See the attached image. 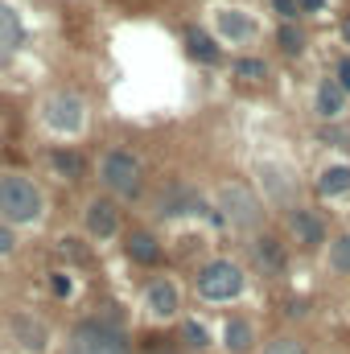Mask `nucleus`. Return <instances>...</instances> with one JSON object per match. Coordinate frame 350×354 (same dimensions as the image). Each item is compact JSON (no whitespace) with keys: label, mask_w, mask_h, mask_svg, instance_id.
<instances>
[{"label":"nucleus","mask_w":350,"mask_h":354,"mask_svg":"<svg viewBox=\"0 0 350 354\" xmlns=\"http://www.w3.org/2000/svg\"><path fill=\"white\" fill-rule=\"evenodd\" d=\"M322 260H326V272H330V276H350V231L330 235Z\"/></svg>","instance_id":"22"},{"label":"nucleus","mask_w":350,"mask_h":354,"mask_svg":"<svg viewBox=\"0 0 350 354\" xmlns=\"http://www.w3.org/2000/svg\"><path fill=\"white\" fill-rule=\"evenodd\" d=\"M309 111H313V120L326 124V128L350 120V95L338 87L334 75H322V79L313 83V91H309Z\"/></svg>","instance_id":"12"},{"label":"nucleus","mask_w":350,"mask_h":354,"mask_svg":"<svg viewBox=\"0 0 350 354\" xmlns=\"http://www.w3.org/2000/svg\"><path fill=\"white\" fill-rule=\"evenodd\" d=\"M50 202L46 189L37 185V177L21 174V169H0V218L17 231L25 227H42Z\"/></svg>","instance_id":"5"},{"label":"nucleus","mask_w":350,"mask_h":354,"mask_svg":"<svg viewBox=\"0 0 350 354\" xmlns=\"http://www.w3.org/2000/svg\"><path fill=\"white\" fill-rule=\"evenodd\" d=\"M272 12H276V25L301 21V4H297V0H272Z\"/></svg>","instance_id":"28"},{"label":"nucleus","mask_w":350,"mask_h":354,"mask_svg":"<svg viewBox=\"0 0 350 354\" xmlns=\"http://www.w3.org/2000/svg\"><path fill=\"white\" fill-rule=\"evenodd\" d=\"M46 169L50 177H58V181H66V185H75V181H83L87 174V161H83V153L79 149H71V145H54V149H46Z\"/></svg>","instance_id":"17"},{"label":"nucleus","mask_w":350,"mask_h":354,"mask_svg":"<svg viewBox=\"0 0 350 354\" xmlns=\"http://www.w3.org/2000/svg\"><path fill=\"white\" fill-rule=\"evenodd\" d=\"M297 4H301V17H309V12H322L326 0H297Z\"/></svg>","instance_id":"32"},{"label":"nucleus","mask_w":350,"mask_h":354,"mask_svg":"<svg viewBox=\"0 0 350 354\" xmlns=\"http://www.w3.org/2000/svg\"><path fill=\"white\" fill-rule=\"evenodd\" d=\"M17 252H21V231L0 218V260H17Z\"/></svg>","instance_id":"26"},{"label":"nucleus","mask_w":350,"mask_h":354,"mask_svg":"<svg viewBox=\"0 0 350 354\" xmlns=\"http://www.w3.org/2000/svg\"><path fill=\"white\" fill-rule=\"evenodd\" d=\"M210 206L223 218V227L239 231V235H260L268 223V206H264L260 189L243 177H223L210 189Z\"/></svg>","instance_id":"2"},{"label":"nucleus","mask_w":350,"mask_h":354,"mask_svg":"<svg viewBox=\"0 0 350 354\" xmlns=\"http://www.w3.org/2000/svg\"><path fill=\"white\" fill-rule=\"evenodd\" d=\"M313 189H317L322 202H347L350 198V157L326 161V165L313 174Z\"/></svg>","instance_id":"15"},{"label":"nucleus","mask_w":350,"mask_h":354,"mask_svg":"<svg viewBox=\"0 0 350 354\" xmlns=\"http://www.w3.org/2000/svg\"><path fill=\"white\" fill-rule=\"evenodd\" d=\"M284 239L297 248V252H326L330 243V223L317 206H293L284 214Z\"/></svg>","instance_id":"10"},{"label":"nucleus","mask_w":350,"mask_h":354,"mask_svg":"<svg viewBox=\"0 0 350 354\" xmlns=\"http://www.w3.org/2000/svg\"><path fill=\"white\" fill-rule=\"evenodd\" d=\"M252 292V268L235 256H210L194 268V297L202 305H239Z\"/></svg>","instance_id":"3"},{"label":"nucleus","mask_w":350,"mask_h":354,"mask_svg":"<svg viewBox=\"0 0 350 354\" xmlns=\"http://www.w3.org/2000/svg\"><path fill=\"white\" fill-rule=\"evenodd\" d=\"M256 354H309V342L301 334H272L268 342H260Z\"/></svg>","instance_id":"25"},{"label":"nucleus","mask_w":350,"mask_h":354,"mask_svg":"<svg viewBox=\"0 0 350 354\" xmlns=\"http://www.w3.org/2000/svg\"><path fill=\"white\" fill-rule=\"evenodd\" d=\"M305 46H309V37H305V25L301 21L276 25V50H280V58H301Z\"/></svg>","instance_id":"23"},{"label":"nucleus","mask_w":350,"mask_h":354,"mask_svg":"<svg viewBox=\"0 0 350 354\" xmlns=\"http://www.w3.org/2000/svg\"><path fill=\"white\" fill-rule=\"evenodd\" d=\"M21 46H25V21L8 0H0V62H8Z\"/></svg>","instance_id":"20"},{"label":"nucleus","mask_w":350,"mask_h":354,"mask_svg":"<svg viewBox=\"0 0 350 354\" xmlns=\"http://www.w3.org/2000/svg\"><path fill=\"white\" fill-rule=\"evenodd\" d=\"M177 330H181V351L185 354H206L210 346H214V334H210L198 317H190V313L177 322Z\"/></svg>","instance_id":"21"},{"label":"nucleus","mask_w":350,"mask_h":354,"mask_svg":"<svg viewBox=\"0 0 350 354\" xmlns=\"http://www.w3.org/2000/svg\"><path fill=\"white\" fill-rule=\"evenodd\" d=\"M219 346L223 354H256L260 351V330L248 313H231L219 330Z\"/></svg>","instance_id":"14"},{"label":"nucleus","mask_w":350,"mask_h":354,"mask_svg":"<svg viewBox=\"0 0 350 354\" xmlns=\"http://www.w3.org/2000/svg\"><path fill=\"white\" fill-rule=\"evenodd\" d=\"M326 140H330L338 153H347V157H350V120L334 124V128H326Z\"/></svg>","instance_id":"27"},{"label":"nucleus","mask_w":350,"mask_h":354,"mask_svg":"<svg viewBox=\"0 0 350 354\" xmlns=\"http://www.w3.org/2000/svg\"><path fill=\"white\" fill-rule=\"evenodd\" d=\"M248 256H252V272L280 276L288 268V239H280V235H272L264 227L260 235H248Z\"/></svg>","instance_id":"13"},{"label":"nucleus","mask_w":350,"mask_h":354,"mask_svg":"<svg viewBox=\"0 0 350 354\" xmlns=\"http://www.w3.org/2000/svg\"><path fill=\"white\" fill-rule=\"evenodd\" d=\"M0 317H4V288H0Z\"/></svg>","instance_id":"33"},{"label":"nucleus","mask_w":350,"mask_h":354,"mask_svg":"<svg viewBox=\"0 0 350 354\" xmlns=\"http://www.w3.org/2000/svg\"><path fill=\"white\" fill-rule=\"evenodd\" d=\"M91 174H95L99 194H107V198L124 202V198H136V194L145 189V181H149V165H145V157H140V153H132V149H120V145H116V149H103V153L95 157Z\"/></svg>","instance_id":"6"},{"label":"nucleus","mask_w":350,"mask_h":354,"mask_svg":"<svg viewBox=\"0 0 350 354\" xmlns=\"http://www.w3.org/2000/svg\"><path fill=\"white\" fill-rule=\"evenodd\" d=\"M243 4H252V0H243Z\"/></svg>","instance_id":"34"},{"label":"nucleus","mask_w":350,"mask_h":354,"mask_svg":"<svg viewBox=\"0 0 350 354\" xmlns=\"http://www.w3.org/2000/svg\"><path fill=\"white\" fill-rule=\"evenodd\" d=\"M62 354H136V346L124 326H116L107 317H83L66 330Z\"/></svg>","instance_id":"7"},{"label":"nucleus","mask_w":350,"mask_h":354,"mask_svg":"<svg viewBox=\"0 0 350 354\" xmlns=\"http://www.w3.org/2000/svg\"><path fill=\"white\" fill-rule=\"evenodd\" d=\"M334 79H338V87L350 95V54H342V58L334 62Z\"/></svg>","instance_id":"30"},{"label":"nucleus","mask_w":350,"mask_h":354,"mask_svg":"<svg viewBox=\"0 0 350 354\" xmlns=\"http://www.w3.org/2000/svg\"><path fill=\"white\" fill-rule=\"evenodd\" d=\"M37 128L54 140H83L91 132V120H95V107H91V95H83L79 87H50L42 91L37 107Z\"/></svg>","instance_id":"1"},{"label":"nucleus","mask_w":350,"mask_h":354,"mask_svg":"<svg viewBox=\"0 0 350 354\" xmlns=\"http://www.w3.org/2000/svg\"><path fill=\"white\" fill-rule=\"evenodd\" d=\"M252 185L260 189L268 210H284L288 214L293 206H301V181L293 174V165H284V161H256Z\"/></svg>","instance_id":"9"},{"label":"nucleus","mask_w":350,"mask_h":354,"mask_svg":"<svg viewBox=\"0 0 350 354\" xmlns=\"http://www.w3.org/2000/svg\"><path fill=\"white\" fill-rule=\"evenodd\" d=\"M338 41H342V50L350 54V12L342 17V21H338Z\"/></svg>","instance_id":"31"},{"label":"nucleus","mask_w":350,"mask_h":354,"mask_svg":"<svg viewBox=\"0 0 350 354\" xmlns=\"http://www.w3.org/2000/svg\"><path fill=\"white\" fill-rule=\"evenodd\" d=\"M206 17H210V33H214L219 46H227L235 54H256L264 25L252 4H243V0H210Z\"/></svg>","instance_id":"4"},{"label":"nucleus","mask_w":350,"mask_h":354,"mask_svg":"<svg viewBox=\"0 0 350 354\" xmlns=\"http://www.w3.org/2000/svg\"><path fill=\"white\" fill-rule=\"evenodd\" d=\"M231 75H235L239 83L260 87V83H268V79H272V66H268L264 58H256V54H239V58H235V66H231Z\"/></svg>","instance_id":"24"},{"label":"nucleus","mask_w":350,"mask_h":354,"mask_svg":"<svg viewBox=\"0 0 350 354\" xmlns=\"http://www.w3.org/2000/svg\"><path fill=\"white\" fill-rule=\"evenodd\" d=\"M124 252H128L132 264H140V268H157L161 264V256H165L157 231H149V227H132V231L124 235Z\"/></svg>","instance_id":"18"},{"label":"nucleus","mask_w":350,"mask_h":354,"mask_svg":"<svg viewBox=\"0 0 350 354\" xmlns=\"http://www.w3.org/2000/svg\"><path fill=\"white\" fill-rule=\"evenodd\" d=\"M136 309H140V317L149 322V326H177L185 313V297H181V284H177L174 276H165V272H157V276H149L145 284H140V292H136Z\"/></svg>","instance_id":"8"},{"label":"nucleus","mask_w":350,"mask_h":354,"mask_svg":"<svg viewBox=\"0 0 350 354\" xmlns=\"http://www.w3.org/2000/svg\"><path fill=\"white\" fill-rule=\"evenodd\" d=\"M181 41H185V54H190L194 62H202V66H214V62L223 58V46H219L214 33L202 29V25H185V29H181Z\"/></svg>","instance_id":"19"},{"label":"nucleus","mask_w":350,"mask_h":354,"mask_svg":"<svg viewBox=\"0 0 350 354\" xmlns=\"http://www.w3.org/2000/svg\"><path fill=\"white\" fill-rule=\"evenodd\" d=\"M120 227H124V210H120L116 198L91 194L87 202H83V235H87V239H95V243H111V239L120 235Z\"/></svg>","instance_id":"11"},{"label":"nucleus","mask_w":350,"mask_h":354,"mask_svg":"<svg viewBox=\"0 0 350 354\" xmlns=\"http://www.w3.org/2000/svg\"><path fill=\"white\" fill-rule=\"evenodd\" d=\"M50 292L66 301V297H71V272H62V268H54V272H50Z\"/></svg>","instance_id":"29"},{"label":"nucleus","mask_w":350,"mask_h":354,"mask_svg":"<svg viewBox=\"0 0 350 354\" xmlns=\"http://www.w3.org/2000/svg\"><path fill=\"white\" fill-rule=\"evenodd\" d=\"M8 338H12L21 351H29V354H46L50 351V326H46L42 317H33V313H17V317H8Z\"/></svg>","instance_id":"16"}]
</instances>
